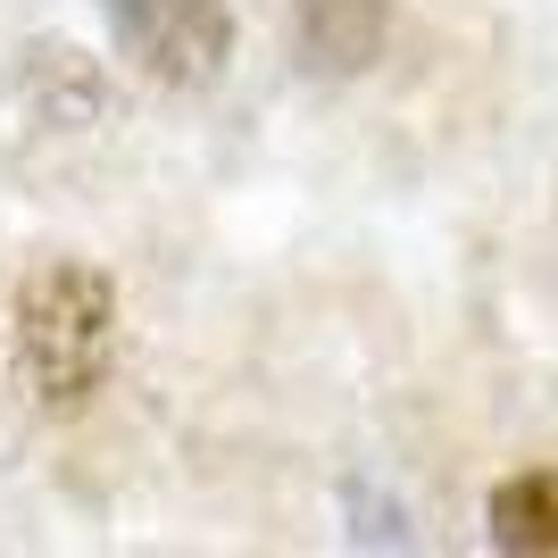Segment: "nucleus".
<instances>
[{
	"label": "nucleus",
	"mask_w": 558,
	"mask_h": 558,
	"mask_svg": "<svg viewBox=\"0 0 558 558\" xmlns=\"http://www.w3.org/2000/svg\"><path fill=\"white\" fill-rule=\"evenodd\" d=\"M484 525L500 550H525V558H558V466H525L484 500Z\"/></svg>",
	"instance_id": "4"
},
{
	"label": "nucleus",
	"mask_w": 558,
	"mask_h": 558,
	"mask_svg": "<svg viewBox=\"0 0 558 558\" xmlns=\"http://www.w3.org/2000/svg\"><path fill=\"white\" fill-rule=\"evenodd\" d=\"M292 9H301L308 68L350 75V68H367L375 50H384V9H392V0H292Z\"/></svg>",
	"instance_id": "3"
},
{
	"label": "nucleus",
	"mask_w": 558,
	"mask_h": 558,
	"mask_svg": "<svg viewBox=\"0 0 558 558\" xmlns=\"http://www.w3.org/2000/svg\"><path fill=\"white\" fill-rule=\"evenodd\" d=\"M117 367V283L93 258H43L17 283V375L43 409H84Z\"/></svg>",
	"instance_id": "1"
},
{
	"label": "nucleus",
	"mask_w": 558,
	"mask_h": 558,
	"mask_svg": "<svg viewBox=\"0 0 558 558\" xmlns=\"http://www.w3.org/2000/svg\"><path fill=\"white\" fill-rule=\"evenodd\" d=\"M109 43L134 59L150 84H209L233 50V0H100Z\"/></svg>",
	"instance_id": "2"
}]
</instances>
